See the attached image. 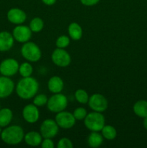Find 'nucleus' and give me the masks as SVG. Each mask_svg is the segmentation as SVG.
I'll use <instances>...</instances> for the list:
<instances>
[{"mask_svg":"<svg viewBox=\"0 0 147 148\" xmlns=\"http://www.w3.org/2000/svg\"><path fill=\"white\" fill-rule=\"evenodd\" d=\"M39 90L37 79L32 77H22L16 85V93L23 100H30L35 96Z\"/></svg>","mask_w":147,"mask_h":148,"instance_id":"f257e3e1","label":"nucleus"},{"mask_svg":"<svg viewBox=\"0 0 147 148\" xmlns=\"http://www.w3.org/2000/svg\"><path fill=\"white\" fill-rule=\"evenodd\" d=\"M1 139L5 144L17 145L24 140L23 129L18 125L7 126L1 131Z\"/></svg>","mask_w":147,"mask_h":148,"instance_id":"f03ea898","label":"nucleus"},{"mask_svg":"<svg viewBox=\"0 0 147 148\" xmlns=\"http://www.w3.org/2000/svg\"><path fill=\"white\" fill-rule=\"evenodd\" d=\"M84 125L91 132H101L105 125V119L100 112L92 111L87 114L84 119Z\"/></svg>","mask_w":147,"mask_h":148,"instance_id":"7ed1b4c3","label":"nucleus"},{"mask_svg":"<svg viewBox=\"0 0 147 148\" xmlns=\"http://www.w3.org/2000/svg\"><path fill=\"white\" fill-rule=\"evenodd\" d=\"M21 54L24 59L30 62H37L42 56V52L39 46L34 42L27 41L21 48Z\"/></svg>","mask_w":147,"mask_h":148,"instance_id":"20e7f679","label":"nucleus"},{"mask_svg":"<svg viewBox=\"0 0 147 148\" xmlns=\"http://www.w3.org/2000/svg\"><path fill=\"white\" fill-rule=\"evenodd\" d=\"M68 106V99L63 94L54 93L48 98L47 108L50 112L57 113L64 111Z\"/></svg>","mask_w":147,"mask_h":148,"instance_id":"39448f33","label":"nucleus"},{"mask_svg":"<svg viewBox=\"0 0 147 148\" xmlns=\"http://www.w3.org/2000/svg\"><path fill=\"white\" fill-rule=\"evenodd\" d=\"M59 127L55 120L47 119L42 122L40 133L43 138H53L58 134Z\"/></svg>","mask_w":147,"mask_h":148,"instance_id":"423d86ee","label":"nucleus"},{"mask_svg":"<svg viewBox=\"0 0 147 148\" xmlns=\"http://www.w3.org/2000/svg\"><path fill=\"white\" fill-rule=\"evenodd\" d=\"M88 105L92 111L102 113L108 108V101L102 94L95 93L89 97Z\"/></svg>","mask_w":147,"mask_h":148,"instance_id":"0eeeda50","label":"nucleus"},{"mask_svg":"<svg viewBox=\"0 0 147 148\" xmlns=\"http://www.w3.org/2000/svg\"><path fill=\"white\" fill-rule=\"evenodd\" d=\"M51 60L55 65L59 67H66L71 64V58L64 49L57 48L52 53Z\"/></svg>","mask_w":147,"mask_h":148,"instance_id":"6e6552de","label":"nucleus"},{"mask_svg":"<svg viewBox=\"0 0 147 148\" xmlns=\"http://www.w3.org/2000/svg\"><path fill=\"white\" fill-rule=\"evenodd\" d=\"M18 62L13 58L5 59L0 64V73L6 77H12L15 75L19 71Z\"/></svg>","mask_w":147,"mask_h":148,"instance_id":"1a4fd4ad","label":"nucleus"},{"mask_svg":"<svg viewBox=\"0 0 147 148\" xmlns=\"http://www.w3.org/2000/svg\"><path fill=\"white\" fill-rule=\"evenodd\" d=\"M55 121L59 127L64 130H69L75 125L76 120L72 113L63 111L56 114Z\"/></svg>","mask_w":147,"mask_h":148,"instance_id":"9d476101","label":"nucleus"},{"mask_svg":"<svg viewBox=\"0 0 147 148\" xmlns=\"http://www.w3.org/2000/svg\"><path fill=\"white\" fill-rule=\"evenodd\" d=\"M32 30L30 27L22 25H17L12 30V36L14 40L19 43H24L29 41L32 37Z\"/></svg>","mask_w":147,"mask_h":148,"instance_id":"9b49d317","label":"nucleus"},{"mask_svg":"<svg viewBox=\"0 0 147 148\" xmlns=\"http://www.w3.org/2000/svg\"><path fill=\"white\" fill-rule=\"evenodd\" d=\"M22 117L24 121L30 124H34L40 118V111L38 108L34 104H27L22 109Z\"/></svg>","mask_w":147,"mask_h":148,"instance_id":"f8f14e48","label":"nucleus"},{"mask_svg":"<svg viewBox=\"0 0 147 148\" xmlns=\"http://www.w3.org/2000/svg\"><path fill=\"white\" fill-rule=\"evenodd\" d=\"M9 22L14 25H22L27 20V14L25 12L20 8H11L7 14Z\"/></svg>","mask_w":147,"mask_h":148,"instance_id":"ddd939ff","label":"nucleus"},{"mask_svg":"<svg viewBox=\"0 0 147 148\" xmlns=\"http://www.w3.org/2000/svg\"><path fill=\"white\" fill-rule=\"evenodd\" d=\"M15 88L14 82L10 77H0V98H6L10 96Z\"/></svg>","mask_w":147,"mask_h":148,"instance_id":"4468645a","label":"nucleus"},{"mask_svg":"<svg viewBox=\"0 0 147 148\" xmlns=\"http://www.w3.org/2000/svg\"><path fill=\"white\" fill-rule=\"evenodd\" d=\"M14 38L8 31L0 32V52L10 51L14 46Z\"/></svg>","mask_w":147,"mask_h":148,"instance_id":"2eb2a0df","label":"nucleus"},{"mask_svg":"<svg viewBox=\"0 0 147 148\" xmlns=\"http://www.w3.org/2000/svg\"><path fill=\"white\" fill-rule=\"evenodd\" d=\"M64 83L60 77L53 76L48 79V88L52 93H59L63 90Z\"/></svg>","mask_w":147,"mask_h":148,"instance_id":"dca6fc26","label":"nucleus"},{"mask_svg":"<svg viewBox=\"0 0 147 148\" xmlns=\"http://www.w3.org/2000/svg\"><path fill=\"white\" fill-rule=\"evenodd\" d=\"M24 140L26 144L31 147H37L40 145L43 141V137L40 133L35 131H30L24 134Z\"/></svg>","mask_w":147,"mask_h":148,"instance_id":"f3484780","label":"nucleus"},{"mask_svg":"<svg viewBox=\"0 0 147 148\" xmlns=\"http://www.w3.org/2000/svg\"><path fill=\"white\" fill-rule=\"evenodd\" d=\"M68 33L70 38L72 40H79L83 36V30L79 23L74 22L70 23L68 27Z\"/></svg>","mask_w":147,"mask_h":148,"instance_id":"a211bd4d","label":"nucleus"},{"mask_svg":"<svg viewBox=\"0 0 147 148\" xmlns=\"http://www.w3.org/2000/svg\"><path fill=\"white\" fill-rule=\"evenodd\" d=\"M12 118L13 113L10 108H0V127L1 128L10 125Z\"/></svg>","mask_w":147,"mask_h":148,"instance_id":"6ab92c4d","label":"nucleus"},{"mask_svg":"<svg viewBox=\"0 0 147 148\" xmlns=\"http://www.w3.org/2000/svg\"><path fill=\"white\" fill-rule=\"evenodd\" d=\"M104 137L99 132H91L87 139L88 145L90 147L97 148L102 145Z\"/></svg>","mask_w":147,"mask_h":148,"instance_id":"aec40b11","label":"nucleus"},{"mask_svg":"<svg viewBox=\"0 0 147 148\" xmlns=\"http://www.w3.org/2000/svg\"><path fill=\"white\" fill-rule=\"evenodd\" d=\"M134 114L141 118L147 116V101L140 100L135 103L133 107Z\"/></svg>","mask_w":147,"mask_h":148,"instance_id":"412c9836","label":"nucleus"},{"mask_svg":"<svg viewBox=\"0 0 147 148\" xmlns=\"http://www.w3.org/2000/svg\"><path fill=\"white\" fill-rule=\"evenodd\" d=\"M102 137L108 140H112L117 137V131L112 125H105L101 130Z\"/></svg>","mask_w":147,"mask_h":148,"instance_id":"4be33fe9","label":"nucleus"},{"mask_svg":"<svg viewBox=\"0 0 147 148\" xmlns=\"http://www.w3.org/2000/svg\"><path fill=\"white\" fill-rule=\"evenodd\" d=\"M30 30L33 33H39L41 31L44 27V22L40 17H34L30 23Z\"/></svg>","mask_w":147,"mask_h":148,"instance_id":"5701e85b","label":"nucleus"},{"mask_svg":"<svg viewBox=\"0 0 147 148\" xmlns=\"http://www.w3.org/2000/svg\"><path fill=\"white\" fill-rule=\"evenodd\" d=\"M18 72L22 77H31L33 72V67L29 62H23L19 66Z\"/></svg>","mask_w":147,"mask_h":148,"instance_id":"b1692460","label":"nucleus"},{"mask_svg":"<svg viewBox=\"0 0 147 148\" xmlns=\"http://www.w3.org/2000/svg\"><path fill=\"white\" fill-rule=\"evenodd\" d=\"M74 97L76 101L81 104H86L89 101V96L86 90L83 89L76 90L74 93Z\"/></svg>","mask_w":147,"mask_h":148,"instance_id":"393cba45","label":"nucleus"},{"mask_svg":"<svg viewBox=\"0 0 147 148\" xmlns=\"http://www.w3.org/2000/svg\"><path fill=\"white\" fill-rule=\"evenodd\" d=\"M69 44H70V37L66 35L60 36L56 39V46L59 49H65L69 46Z\"/></svg>","mask_w":147,"mask_h":148,"instance_id":"a878e982","label":"nucleus"},{"mask_svg":"<svg viewBox=\"0 0 147 148\" xmlns=\"http://www.w3.org/2000/svg\"><path fill=\"white\" fill-rule=\"evenodd\" d=\"M48 100V98H47L46 95L38 94V95H36L33 98V104L37 107L43 106L46 104H47Z\"/></svg>","mask_w":147,"mask_h":148,"instance_id":"bb28decb","label":"nucleus"},{"mask_svg":"<svg viewBox=\"0 0 147 148\" xmlns=\"http://www.w3.org/2000/svg\"><path fill=\"white\" fill-rule=\"evenodd\" d=\"M73 115L76 120L78 121H82L85 119V117L87 115V111L83 107H78L74 111Z\"/></svg>","mask_w":147,"mask_h":148,"instance_id":"cd10ccee","label":"nucleus"},{"mask_svg":"<svg viewBox=\"0 0 147 148\" xmlns=\"http://www.w3.org/2000/svg\"><path fill=\"white\" fill-rule=\"evenodd\" d=\"M73 143L69 138L63 137L59 141L57 145L58 148H72L73 147Z\"/></svg>","mask_w":147,"mask_h":148,"instance_id":"c85d7f7f","label":"nucleus"},{"mask_svg":"<svg viewBox=\"0 0 147 148\" xmlns=\"http://www.w3.org/2000/svg\"><path fill=\"white\" fill-rule=\"evenodd\" d=\"M43 148H54L55 145L51 138H44L40 144Z\"/></svg>","mask_w":147,"mask_h":148,"instance_id":"c756f323","label":"nucleus"},{"mask_svg":"<svg viewBox=\"0 0 147 148\" xmlns=\"http://www.w3.org/2000/svg\"><path fill=\"white\" fill-rule=\"evenodd\" d=\"M80 1L83 5L86 7H92L97 4L99 0H80Z\"/></svg>","mask_w":147,"mask_h":148,"instance_id":"7c9ffc66","label":"nucleus"},{"mask_svg":"<svg viewBox=\"0 0 147 148\" xmlns=\"http://www.w3.org/2000/svg\"><path fill=\"white\" fill-rule=\"evenodd\" d=\"M46 5L51 6L56 2V0H41Z\"/></svg>","mask_w":147,"mask_h":148,"instance_id":"2f4dec72","label":"nucleus"},{"mask_svg":"<svg viewBox=\"0 0 147 148\" xmlns=\"http://www.w3.org/2000/svg\"><path fill=\"white\" fill-rule=\"evenodd\" d=\"M143 125H144V127L147 130V116L144 118V121H143Z\"/></svg>","mask_w":147,"mask_h":148,"instance_id":"473e14b6","label":"nucleus"},{"mask_svg":"<svg viewBox=\"0 0 147 148\" xmlns=\"http://www.w3.org/2000/svg\"><path fill=\"white\" fill-rule=\"evenodd\" d=\"M1 131H2V130H1V127H0V135H1Z\"/></svg>","mask_w":147,"mask_h":148,"instance_id":"72a5a7b5","label":"nucleus"}]
</instances>
